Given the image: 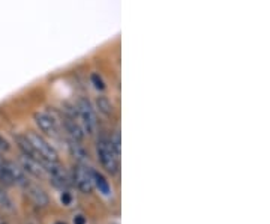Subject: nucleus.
<instances>
[{
    "label": "nucleus",
    "instance_id": "1",
    "mask_svg": "<svg viewBox=\"0 0 270 224\" xmlns=\"http://www.w3.org/2000/svg\"><path fill=\"white\" fill-rule=\"evenodd\" d=\"M75 110H77V117L80 119V125L84 134L93 135L98 131V117H96V110L93 104L87 98H80L77 101Z\"/></svg>",
    "mask_w": 270,
    "mask_h": 224
},
{
    "label": "nucleus",
    "instance_id": "2",
    "mask_svg": "<svg viewBox=\"0 0 270 224\" xmlns=\"http://www.w3.org/2000/svg\"><path fill=\"white\" fill-rule=\"evenodd\" d=\"M96 152H98V160L101 163V166L111 175H116L119 172V158L116 155V152L113 151L111 143H110V137L102 135L98 140L96 144Z\"/></svg>",
    "mask_w": 270,
    "mask_h": 224
},
{
    "label": "nucleus",
    "instance_id": "3",
    "mask_svg": "<svg viewBox=\"0 0 270 224\" xmlns=\"http://www.w3.org/2000/svg\"><path fill=\"white\" fill-rule=\"evenodd\" d=\"M26 137L29 138V141L32 143V146L35 147V151L39 154V157L42 158V161H59V154L56 149L38 132H27ZM42 164V163H41Z\"/></svg>",
    "mask_w": 270,
    "mask_h": 224
},
{
    "label": "nucleus",
    "instance_id": "4",
    "mask_svg": "<svg viewBox=\"0 0 270 224\" xmlns=\"http://www.w3.org/2000/svg\"><path fill=\"white\" fill-rule=\"evenodd\" d=\"M72 181L75 184V187L84 193V194H90L93 191L95 185H93V179H92V172L87 170L86 166H81V164H77L74 166V170H72Z\"/></svg>",
    "mask_w": 270,
    "mask_h": 224
},
{
    "label": "nucleus",
    "instance_id": "5",
    "mask_svg": "<svg viewBox=\"0 0 270 224\" xmlns=\"http://www.w3.org/2000/svg\"><path fill=\"white\" fill-rule=\"evenodd\" d=\"M35 123L38 125V128L47 134V135H51V137H56L59 134V122L57 119L50 114L48 112H38L35 114Z\"/></svg>",
    "mask_w": 270,
    "mask_h": 224
},
{
    "label": "nucleus",
    "instance_id": "6",
    "mask_svg": "<svg viewBox=\"0 0 270 224\" xmlns=\"http://www.w3.org/2000/svg\"><path fill=\"white\" fill-rule=\"evenodd\" d=\"M18 164L23 167V170H24L26 173H29V175H32V176H35V178H44V176H45L44 166H42L38 160H35V158H30V157L21 154Z\"/></svg>",
    "mask_w": 270,
    "mask_h": 224
},
{
    "label": "nucleus",
    "instance_id": "7",
    "mask_svg": "<svg viewBox=\"0 0 270 224\" xmlns=\"http://www.w3.org/2000/svg\"><path fill=\"white\" fill-rule=\"evenodd\" d=\"M5 166H6V170H8V173H9V176H11V179H12V182H14L15 185L26 187V185L29 184L27 175H26V172L23 170V167H21L18 163L5 160Z\"/></svg>",
    "mask_w": 270,
    "mask_h": 224
},
{
    "label": "nucleus",
    "instance_id": "8",
    "mask_svg": "<svg viewBox=\"0 0 270 224\" xmlns=\"http://www.w3.org/2000/svg\"><path fill=\"white\" fill-rule=\"evenodd\" d=\"M68 149H69L71 157L77 161V164L86 166V164L89 163V155H87V152H86V149L80 144V141H75V140H71V138H69Z\"/></svg>",
    "mask_w": 270,
    "mask_h": 224
},
{
    "label": "nucleus",
    "instance_id": "9",
    "mask_svg": "<svg viewBox=\"0 0 270 224\" xmlns=\"http://www.w3.org/2000/svg\"><path fill=\"white\" fill-rule=\"evenodd\" d=\"M24 188L27 190L29 197H30L36 205H39V206H47V205H48L50 199H48L47 193H45L42 188H39L38 185H32V184H27Z\"/></svg>",
    "mask_w": 270,
    "mask_h": 224
},
{
    "label": "nucleus",
    "instance_id": "10",
    "mask_svg": "<svg viewBox=\"0 0 270 224\" xmlns=\"http://www.w3.org/2000/svg\"><path fill=\"white\" fill-rule=\"evenodd\" d=\"M93 107H95V110H98V112H99L101 114H104L105 117H110V116H113V113H114V104H113V101H111L108 97H105V95L98 97V98L95 100Z\"/></svg>",
    "mask_w": 270,
    "mask_h": 224
},
{
    "label": "nucleus",
    "instance_id": "11",
    "mask_svg": "<svg viewBox=\"0 0 270 224\" xmlns=\"http://www.w3.org/2000/svg\"><path fill=\"white\" fill-rule=\"evenodd\" d=\"M92 172V179H93V185L99 190V193H102L104 196H111V187L107 181V178L99 173L98 170H90Z\"/></svg>",
    "mask_w": 270,
    "mask_h": 224
},
{
    "label": "nucleus",
    "instance_id": "12",
    "mask_svg": "<svg viewBox=\"0 0 270 224\" xmlns=\"http://www.w3.org/2000/svg\"><path fill=\"white\" fill-rule=\"evenodd\" d=\"M0 184H3V185H14L8 170H6V166H5V160L2 158L0 160Z\"/></svg>",
    "mask_w": 270,
    "mask_h": 224
},
{
    "label": "nucleus",
    "instance_id": "13",
    "mask_svg": "<svg viewBox=\"0 0 270 224\" xmlns=\"http://www.w3.org/2000/svg\"><path fill=\"white\" fill-rule=\"evenodd\" d=\"M0 208H3V209H14V203H12V199L8 196V193L0 187Z\"/></svg>",
    "mask_w": 270,
    "mask_h": 224
},
{
    "label": "nucleus",
    "instance_id": "14",
    "mask_svg": "<svg viewBox=\"0 0 270 224\" xmlns=\"http://www.w3.org/2000/svg\"><path fill=\"white\" fill-rule=\"evenodd\" d=\"M110 143H111V147H113V151L116 152V155L120 157V132L119 131H116L110 137Z\"/></svg>",
    "mask_w": 270,
    "mask_h": 224
},
{
    "label": "nucleus",
    "instance_id": "15",
    "mask_svg": "<svg viewBox=\"0 0 270 224\" xmlns=\"http://www.w3.org/2000/svg\"><path fill=\"white\" fill-rule=\"evenodd\" d=\"M92 83L95 85V88L98 91H104L105 89V83H104V80H102V77L99 76V74H93V76H92Z\"/></svg>",
    "mask_w": 270,
    "mask_h": 224
},
{
    "label": "nucleus",
    "instance_id": "16",
    "mask_svg": "<svg viewBox=\"0 0 270 224\" xmlns=\"http://www.w3.org/2000/svg\"><path fill=\"white\" fill-rule=\"evenodd\" d=\"M11 149V144H9V141L5 138V137H2L0 135V154L2 152H8Z\"/></svg>",
    "mask_w": 270,
    "mask_h": 224
},
{
    "label": "nucleus",
    "instance_id": "17",
    "mask_svg": "<svg viewBox=\"0 0 270 224\" xmlns=\"http://www.w3.org/2000/svg\"><path fill=\"white\" fill-rule=\"evenodd\" d=\"M60 200H62V203L63 205H71V200H72V197H71V194L68 193V191H65L63 194H62V197H60Z\"/></svg>",
    "mask_w": 270,
    "mask_h": 224
},
{
    "label": "nucleus",
    "instance_id": "18",
    "mask_svg": "<svg viewBox=\"0 0 270 224\" xmlns=\"http://www.w3.org/2000/svg\"><path fill=\"white\" fill-rule=\"evenodd\" d=\"M74 224H86V218L83 215H75L74 217Z\"/></svg>",
    "mask_w": 270,
    "mask_h": 224
},
{
    "label": "nucleus",
    "instance_id": "19",
    "mask_svg": "<svg viewBox=\"0 0 270 224\" xmlns=\"http://www.w3.org/2000/svg\"><path fill=\"white\" fill-rule=\"evenodd\" d=\"M0 160H2V154H0Z\"/></svg>",
    "mask_w": 270,
    "mask_h": 224
}]
</instances>
